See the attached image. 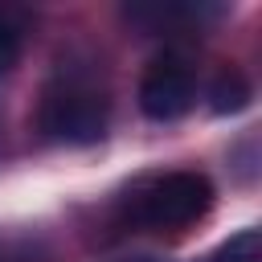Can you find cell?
Instances as JSON below:
<instances>
[{
  "instance_id": "obj_1",
  "label": "cell",
  "mask_w": 262,
  "mask_h": 262,
  "mask_svg": "<svg viewBox=\"0 0 262 262\" xmlns=\"http://www.w3.org/2000/svg\"><path fill=\"white\" fill-rule=\"evenodd\" d=\"M106 123H111V98L94 78L61 74L57 82L45 86L37 106V127L45 139L86 147L106 135Z\"/></svg>"
},
{
  "instance_id": "obj_2",
  "label": "cell",
  "mask_w": 262,
  "mask_h": 262,
  "mask_svg": "<svg viewBox=\"0 0 262 262\" xmlns=\"http://www.w3.org/2000/svg\"><path fill=\"white\" fill-rule=\"evenodd\" d=\"M213 209V184L201 172H164L131 188L127 217L143 229H184Z\"/></svg>"
},
{
  "instance_id": "obj_3",
  "label": "cell",
  "mask_w": 262,
  "mask_h": 262,
  "mask_svg": "<svg viewBox=\"0 0 262 262\" xmlns=\"http://www.w3.org/2000/svg\"><path fill=\"white\" fill-rule=\"evenodd\" d=\"M196 102V74L180 53H160L139 78V111L156 123L188 115Z\"/></svg>"
},
{
  "instance_id": "obj_4",
  "label": "cell",
  "mask_w": 262,
  "mask_h": 262,
  "mask_svg": "<svg viewBox=\"0 0 262 262\" xmlns=\"http://www.w3.org/2000/svg\"><path fill=\"white\" fill-rule=\"evenodd\" d=\"M250 98H254V86L237 66H225L209 82V111L213 115H237V111L250 106Z\"/></svg>"
},
{
  "instance_id": "obj_5",
  "label": "cell",
  "mask_w": 262,
  "mask_h": 262,
  "mask_svg": "<svg viewBox=\"0 0 262 262\" xmlns=\"http://www.w3.org/2000/svg\"><path fill=\"white\" fill-rule=\"evenodd\" d=\"M25 37H29V8L0 0V78L20 61Z\"/></svg>"
},
{
  "instance_id": "obj_6",
  "label": "cell",
  "mask_w": 262,
  "mask_h": 262,
  "mask_svg": "<svg viewBox=\"0 0 262 262\" xmlns=\"http://www.w3.org/2000/svg\"><path fill=\"white\" fill-rule=\"evenodd\" d=\"M205 262H262V233L258 229H237L229 242L217 246L213 258Z\"/></svg>"
},
{
  "instance_id": "obj_7",
  "label": "cell",
  "mask_w": 262,
  "mask_h": 262,
  "mask_svg": "<svg viewBox=\"0 0 262 262\" xmlns=\"http://www.w3.org/2000/svg\"><path fill=\"white\" fill-rule=\"evenodd\" d=\"M0 139H4V106H0Z\"/></svg>"
},
{
  "instance_id": "obj_8",
  "label": "cell",
  "mask_w": 262,
  "mask_h": 262,
  "mask_svg": "<svg viewBox=\"0 0 262 262\" xmlns=\"http://www.w3.org/2000/svg\"><path fill=\"white\" fill-rule=\"evenodd\" d=\"M139 262H147V258H139Z\"/></svg>"
}]
</instances>
